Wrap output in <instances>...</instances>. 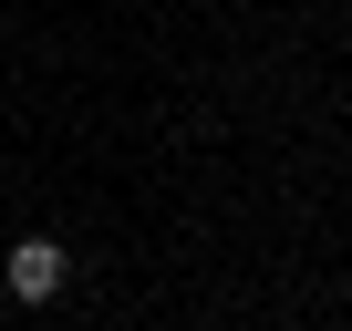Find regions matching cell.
<instances>
[{
    "label": "cell",
    "instance_id": "obj_1",
    "mask_svg": "<svg viewBox=\"0 0 352 331\" xmlns=\"http://www.w3.org/2000/svg\"><path fill=\"white\" fill-rule=\"evenodd\" d=\"M0 279H11V300H52V290L73 279V259H63L52 238H21V249H11V269H0Z\"/></svg>",
    "mask_w": 352,
    "mask_h": 331
}]
</instances>
